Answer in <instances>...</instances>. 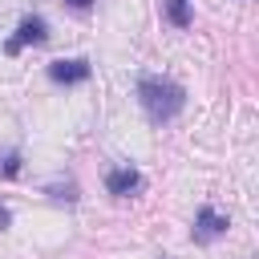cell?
Wrapping results in <instances>:
<instances>
[{
    "instance_id": "6da1fadb",
    "label": "cell",
    "mask_w": 259,
    "mask_h": 259,
    "mask_svg": "<svg viewBox=\"0 0 259 259\" xmlns=\"http://www.w3.org/2000/svg\"><path fill=\"white\" fill-rule=\"evenodd\" d=\"M138 101H142L146 117L162 125V121H170V117L182 113L186 93H182V85H174V81H166V77H142V81H138Z\"/></svg>"
},
{
    "instance_id": "7a4b0ae2",
    "label": "cell",
    "mask_w": 259,
    "mask_h": 259,
    "mask_svg": "<svg viewBox=\"0 0 259 259\" xmlns=\"http://www.w3.org/2000/svg\"><path fill=\"white\" fill-rule=\"evenodd\" d=\"M219 235H227V214H219L214 206H202L194 219V243H214Z\"/></svg>"
},
{
    "instance_id": "3957f363",
    "label": "cell",
    "mask_w": 259,
    "mask_h": 259,
    "mask_svg": "<svg viewBox=\"0 0 259 259\" xmlns=\"http://www.w3.org/2000/svg\"><path fill=\"white\" fill-rule=\"evenodd\" d=\"M49 36V24L40 20V16H28V20H20V28H16V36L8 40V53H20L24 45H40Z\"/></svg>"
},
{
    "instance_id": "277c9868",
    "label": "cell",
    "mask_w": 259,
    "mask_h": 259,
    "mask_svg": "<svg viewBox=\"0 0 259 259\" xmlns=\"http://www.w3.org/2000/svg\"><path fill=\"white\" fill-rule=\"evenodd\" d=\"M49 77H53L57 85H77V81H85V77H89V61H85V57L53 61V65H49Z\"/></svg>"
},
{
    "instance_id": "5b68a950",
    "label": "cell",
    "mask_w": 259,
    "mask_h": 259,
    "mask_svg": "<svg viewBox=\"0 0 259 259\" xmlns=\"http://www.w3.org/2000/svg\"><path fill=\"white\" fill-rule=\"evenodd\" d=\"M105 186H109V194H117V198H130V194L142 186V174H138L134 166H117V170H109Z\"/></svg>"
},
{
    "instance_id": "8992f818",
    "label": "cell",
    "mask_w": 259,
    "mask_h": 259,
    "mask_svg": "<svg viewBox=\"0 0 259 259\" xmlns=\"http://www.w3.org/2000/svg\"><path fill=\"white\" fill-rule=\"evenodd\" d=\"M166 20L174 24V28H190V0H166Z\"/></svg>"
},
{
    "instance_id": "52a82bcc",
    "label": "cell",
    "mask_w": 259,
    "mask_h": 259,
    "mask_svg": "<svg viewBox=\"0 0 259 259\" xmlns=\"http://www.w3.org/2000/svg\"><path fill=\"white\" fill-rule=\"evenodd\" d=\"M0 174H4V178H16V174H20V154H16V150H12V154H4Z\"/></svg>"
},
{
    "instance_id": "ba28073f",
    "label": "cell",
    "mask_w": 259,
    "mask_h": 259,
    "mask_svg": "<svg viewBox=\"0 0 259 259\" xmlns=\"http://www.w3.org/2000/svg\"><path fill=\"white\" fill-rule=\"evenodd\" d=\"M8 223H12V214H8V210H4V206H0V231H4V227H8Z\"/></svg>"
},
{
    "instance_id": "9c48e42d",
    "label": "cell",
    "mask_w": 259,
    "mask_h": 259,
    "mask_svg": "<svg viewBox=\"0 0 259 259\" xmlns=\"http://www.w3.org/2000/svg\"><path fill=\"white\" fill-rule=\"evenodd\" d=\"M65 4H69V8H89L93 0H65Z\"/></svg>"
}]
</instances>
